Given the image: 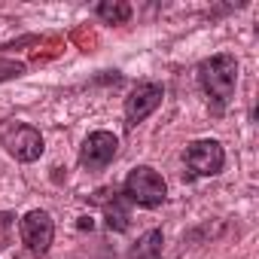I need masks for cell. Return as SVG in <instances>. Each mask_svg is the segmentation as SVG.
I'll list each match as a JSON object with an SVG mask.
<instances>
[{
    "mask_svg": "<svg viewBox=\"0 0 259 259\" xmlns=\"http://www.w3.org/2000/svg\"><path fill=\"white\" fill-rule=\"evenodd\" d=\"M198 82L217 104H226L235 95V85H238V61H235V55L223 52V55H213V58L201 61Z\"/></svg>",
    "mask_w": 259,
    "mask_h": 259,
    "instance_id": "6da1fadb",
    "label": "cell"
},
{
    "mask_svg": "<svg viewBox=\"0 0 259 259\" xmlns=\"http://www.w3.org/2000/svg\"><path fill=\"white\" fill-rule=\"evenodd\" d=\"M122 192L128 201H135L141 207H159L168 198V183L162 180V174L150 165H138L132 174L125 177Z\"/></svg>",
    "mask_w": 259,
    "mask_h": 259,
    "instance_id": "7a4b0ae2",
    "label": "cell"
},
{
    "mask_svg": "<svg viewBox=\"0 0 259 259\" xmlns=\"http://www.w3.org/2000/svg\"><path fill=\"white\" fill-rule=\"evenodd\" d=\"M4 147L19 162H37L43 156V135L37 132L34 125L16 122V125H10L4 132Z\"/></svg>",
    "mask_w": 259,
    "mask_h": 259,
    "instance_id": "3957f363",
    "label": "cell"
},
{
    "mask_svg": "<svg viewBox=\"0 0 259 259\" xmlns=\"http://www.w3.org/2000/svg\"><path fill=\"white\" fill-rule=\"evenodd\" d=\"M183 162H186V168H189L192 174H198V177H213V174L223 171L226 153H223L220 141L204 138V141H192V144L186 147Z\"/></svg>",
    "mask_w": 259,
    "mask_h": 259,
    "instance_id": "277c9868",
    "label": "cell"
},
{
    "mask_svg": "<svg viewBox=\"0 0 259 259\" xmlns=\"http://www.w3.org/2000/svg\"><path fill=\"white\" fill-rule=\"evenodd\" d=\"M162 98H165V89L159 82H141V85H135L132 92H128V98H125V125L128 128L141 125L162 104Z\"/></svg>",
    "mask_w": 259,
    "mask_h": 259,
    "instance_id": "5b68a950",
    "label": "cell"
},
{
    "mask_svg": "<svg viewBox=\"0 0 259 259\" xmlns=\"http://www.w3.org/2000/svg\"><path fill=\"white\" fill-rule=\"evenodd\" d=\"M55 238V223L46 210H31L22 217V241L34 256H46Z\"/></svg>",
    "mask_w": 259,
    "mask_h": 259,
    "instance_id": "8992f818",
    "label": "cell"
},
{
    "mask_svg": "<svg viewBox=\"0 0 259 259\" xmlns=\"http://www.w3.org/2000/svg\"><path fill=\"white\" fill-rule=\"evenodd\" d=\"M116 153H119L116 135H110V132H92V135L82 141L79 162H82V168H89V171H101V168H107V165L116 159Z\"/></svg>",
    "mask_w": 259,
    "mask_h": 259,
    "instance_id": "52a82bcc",
    "label": "cell"
},
{
    "mask_svg": "<svg viewBox=\"0 0 259 259\" xmlns=\"http://www.w3.org/2000/svg\"><path fill=\"white\" fill-rule=\"evenodd\" d=\"M162 244H165L162 229H150L132 247V259H162Z\"/></svg>",
    "mask_w": 259,
    "mask_h": 259,
    "instance_id": "ba28073f",
    "label": "cell"
},
{
    "mask_svg": "<svg viewBox=\"0 0 259 259\" xmlns=\"http://www.w3.org/2000/svg\"><path fill=\"white\" fill-rule=\"evenodd\" d=\"M98 19H104L107 25H125L132 19V7L122 4V0H104L98 7Z\"/></svg>",
    "mask_w": 259,
    "mask_h": 259,
    "instance_id": "9c48e42d",
    "label": "cell"
},
{
    "mask_svg": "<svg viewBox=\"0 0 259 259\" xmlns=\"http://www.w3.org/2000/svg\"><path fill=\"white\" fill-rule=\"evenodd\" d=\"M107 226L116 229V232H125V229H128V213L119 207V201L107 204Z\"/></svg>",
    "mask_w": 259,
    "mask_h": 259,
    "instance_id": "30bf717a",
    "label": "cell"
}]
</instances>
